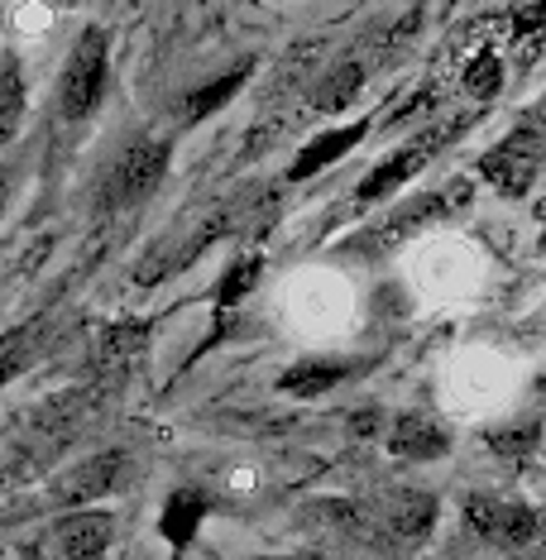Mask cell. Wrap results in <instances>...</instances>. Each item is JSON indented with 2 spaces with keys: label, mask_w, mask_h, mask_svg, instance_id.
<instances>
[{
  "label": "cell",
  "mask_w": 546,
  "mask_h": 560,
  "mask_svg": "<svg viewBox=\"0 0 546 560\" xmlns=\"http://www.w3.org/2000/svg\"><path fill=\"white\" fill-rule=\"evenodd\" d=\"M106 78H111L106 34L82 30L78 44H72V54H68V68H62V82H58V110L68 120L96 116L101 96H106Z\"/></svg>",
  "instance_id": "obj_1"
},
{
  "label": "cell",
  "mask_w": 546,
  "mask_h": 560,
  "mask_svg": "<svg viewBox=\"0 0 546 560\" xmlns=\"http://www.w3.org/2000/svg\"><path fill=\"white\" fill-rule=\"evenodd\" d=\"M173 149L163 139H139L116 159V168L106 173V207L111 211H130L139 201H149L159 192L163 173H169Z\"/></svg>",
  "instance_id": "obj_2"
},
{
  "label": "cell",
  "mask_w": 546,
  "mask_h": 560,
  "mask_svg": "<svg viewBox=\"0 0 546 560\" xmlns=\"http://www.w3.org/2000/svg\"><path fill=\"white\" fill-rule=\"evenodd\" d=\"M465 517L469 527L479 532L485 541L503 546V551H527L546 537V522L537 508L527 503H508V499H469L465 503Z\"/></svg>",
  "instance_id": "obj_3"
},
{
  "label": "cell",
  "mask_w": 546,
  "mask_h": 560,
  "mask_svg": "<svg viewBox=\"0 0 546 560\" xmlns=\"http://www.w3.org/2000/svg\"><path fill=\"white\" fill-rule=\"evenodd\" d=\"M542 163H546V135H537V130H527L523 125V130H513L503 144H493L479 168H485V177L499 187V192L523 197Z\"/></svg>",
  "instance_id": "obj_4"
},
{
  "label": "cell",
  "mask_w": 546,
  "mask_h": 560,
  "mask_svg": "<svg viewBox=\"0 0 546 560\" xmlns=\"http://www.w3.org/2000/svg\"><path fill=\"white\" fill-rule=\"evenodd\" d=\"M437 522V499L431 493H393L379 508H370L374 541L384 546H417Z\"/></svg>",
  "instance_id": "obj_5"
},
{
  "label": "cell",
  "mask_w": 546,
  "mask_h": 560,
  "mask_svg": "<svg viewBox=\"0 0 546 560\" xmlns=\"http://www.w3.org/2000/svg\"><path fill=\"white\" fill-rule=\"evenodd\" d=\"M441 144H446V130H427V135H417L413 144H403L398 154L384 159L370 177H364L360 187H355V201H384V197H393V192H398V187L408 183V177H413L417 168H422V163H427L431 154H437Z\"/></svg>",
  "instance_id": "obj_6"
},
{
  "label": "cell",
  "mask_w": 546,
  "mask_h": 560,
  "mask_svg": "<svg viewBox=\"0 0 546 560\" xmlns=\"http://www.w3.org/2000/svg\"><path fill=\"white\" fill-rule=\"evenodd\" d=\"M111 537H116V522H111V513H101V508H82V513L62 517L54 527L62 560H106Z\"/></svg>",
  "instance_id": "obj_7"
},
{
  "label": "cell",
  "mask_w": 546,
  "mask_h": 560,
  "mask_svg": "<svg viewBox=\"0 0 546 560\" xmlns=\"http://www.w3.org/2000/svg\"><path fill=\"white\" fill-rule=\"evenodd\" d=\"M125 455L120 451H106V455H92V460H82V465H72L68 475H58V483H54V503H92V499H101V493H111L120 483V475H125Z\"/></svg>",
  "instance_id": "obj_8"
},
{
  "label": "cell",
  "mask_w": 546,
  "mask_h": 560,
  "mask_svg": "<svg viewBox=\"0 0 546 560\" xmlns=\"http://www.w3.org/2000/svg\"><path fill=\"white\" fill-rule=\"evenodd\" d=\"M441 215H446V197H441V192H427V197H417L413 207H398L384 225H379V231H370L364 240H355V245H364V249H374V254H379V249H393V245H403L408 235L422 231V225L441 221Z\"/></svg>",
  "instance_id": "obj_9"
},
{
  "label": "cell",
  "mask_w": 546,
  "mask_h": 560,
  "mask_svg": "<svg viewBox=\"0 0 546 560\" xmlns=\"http://www.w3.org/2000/svg\"><path fill=\"white\" fill-rule=\"evenodd\" d=\"M370 135V120H355V125H340V130H326V135H316L307 149L293 159V168H288V177L293 183H307L312 173H322L326 163H336V159H346L360 139Z\"/></svg>",
  "instance_id": "obj_10"
},
{
  "label": "cell",
  "mask_w": 546,
  "mask_h": 560,
  "mask_svg": "<svg viewBox=\"0 0 546 560\" xmlns=\"http://www.w3.org/2000/svg\"><path fill=\"white\" fill-rule=\"evenodd\" d=\"M388 445H393V455H403V460H437V455L451 451V436L431 422V417L413 412V417H398V422H393Z\"/></svg>",
  "instance_id": "obj_11"
},
{
  "label": "cell",
  "mask_w": 546,
  "mask_h": 560,
  "mask_svg": "<svg viewBox=\"0 0 546 560\" xmlns=\"http://www.w3.org/2000/svg\"><path fill=\"white\" fill-rule=\"evenodd\" d=\"M207 493L201 489H177L169 503H163V537H169V546H177V551H183L187 541L197 537V527H201V517H207Z\"/></svg>",
  "instance_id": "obj_12"
},
{
  "label": "cell",
  "mask_w": 546,
  "mask_h": 560,
  "mask_svg": "<svg viewBox=\"0 0 546 560\" xmlns=\"http://www.w3.org/2000/svg\"><path fill=\"white\" fill-rule=\"evenodd\" d=\"M346 374L350 369L336 364V360H302V364H293L283 378H278V388H283L288 398H322V393L336 388Z\"/></svg>",
  "instance_id": "obj_13"
},
{
  "label": "cell",
  "mask_w": 546,
  "mask_h": 560,
  "mask_svg": "<svg viewBox=\"0 0 546 560\" xmlns=\"http://www.w3.org/2000/svg\"><path fill=\"white\" fill-rule=\"evenodd\" d=\"M39 350H44V322L5 330V336H0V384H10L15 374H24Z\"/></svg>",
  "instance_id": "obj_14"
},
{
  "label": "cell",
  "mask_w": 546,
  "mask_h": 560,
  "mask_svg": "<svg viewBox=\"0 0 546 560\" xmlns=\"http://www.w3.org/2000/svg\"><path fill=\"white\" fill-rule=\"evenodd\" d=\"M24 106H30V96H24V72L15 58H0V144H10L24 120Z\"/></svg>",
  "instance_id": "obj_15"
},
{
  "label": "cell",
  "mask_w": 546,
  "mask_h": 560,
  "mask_svg": "<svg viewBox=\"0 0 546 560\" xmlns=\"http://www.w3.org/2000/svg\"><path fill=\"white\" fill-rule=\"evenodd\" d=\"M245 82H249V62H245V68H235V72H225L221 82H211V86H197V92L183 101V120H187V125L207 120L211 110H221L225 101H231V96H235V92H240V86H245Z\"/></svg>",
  "instance_id": "obj_16"
},
{
  "label": "cell",
  "mask_w": 546,
  "mask_h": 560,
  "mask_svg": "<svg viewBox=\"0 0 546 560\" xmlns=\"http://www.w3.org/2000/svg\"><path fill=\"white\" fill-rule=\"evenodd\" d=\"M139 350H144V326L139 322H120L101 336V364L106 369H130L139 360Z\"/></svg>",
  "instance_id": "obj_17"
},
{
  "label": "cell",
  "mask_w": 546,
  "mask_h": 560,
  "mask_svg": "<svg viewBox=\"0 0 546 560\" xmlns=\"http://www.w3.org/2000/svg\"><path fill=\"white\" fill-rule=\"evenodd\" d=\"M461 86H465L469 96H479V101L499 96V86H503V62H499V54H493V48H479V54L465 62Z\"/></svg>",
  "instance_id": "obj_18"
},
{
  "label": "cell",
  "mask_w": 546,
  "mask_h": 560,
  "mask_svg": "<svg viewBox=\"0 0 546 560\" xmlns=\"http://www.w3.org/2000/svg\"><path fill=\"white\" fill-rule=\"evenodd\" d=\"M360 82H364V68H360V62H340L332 78L316 86V106H322V110H340L355 92H360Z\"/></svg>",
  "instance_id": "obj_19"
},
{
  "label": "cell",
  "mask_w": 546,
  "mask_h": 560,
  "mask_svg": "<svg viewBox=\"0 0 546 560\" xmlns=\"http://www.w3.org/2000/svg\"><path fill=\"white\" fill-rule=\"evenodd\" d=\"M259 273H264V259H254V254H249V259H235L231 269H225L221 283H216V302H221V307H231V302H240L254 283H259Z\"/></svg>",
  "instance_id": "obj_20"
},
{
  "label": "cell",
  "mask_w": 546,
  "mask_h": 560,
  "mask_svg": "<svg viewBox=\"0 0 546 560\" xmlns=\"http://www.w3.org/2000/svg\"><path fill=\"white\" fill-rule=\"evenodd\" d=\"M489 445H493V451H503V455H523V451H532V445H537V427H527V431H503V436H493Z\"/></svg>",
  "instance_id": "obj_21"
},
{
  "label": "cell",
  "mask_w": 546,
  "mask_h": 560,
  "mask_svg": "<svg viewBox=\"0 0 546 560\" xmlns=\"http://www.w3.org/2000/svg\"><path fill=\"white\" fill-rule=\"evenodd\" d=\"M5 201H10V173L0 168V211H5Z\"/></svg>",
  "instance_id": "obj_22"
},
{
  "label": "cell",
  "mask_w": 546,
  "mask_h": 560,
  "mask_svg": "<svg viewBox=\"0 0 546 560\" xmlns=\"http://www.w3.org/2000/svg\"><path fill=\"white\" fill-rule=\"evenodd\" d=\"M532 120H537V125H542V130H546V101H542V106H537V110H532Z\"/></svg>",
  "instance_id": "obj_23"
},
{
  "label": "cell",
  "mask_w": 546,
  "mask_h": 560,
  "mask_svg": "<svg viewBox=\"0 0 546 560\" xmlns=\"http://www.w3.org/2000/svg\"><path fill=\"white\" fill-rule=\"evenodd\" d=\"M269 560H322V556H269Z\"/></svg>",
  "instance_id": "obj_24"
},
{
  "label": "cell",
  "mask_w": 546,
  "mask_h": 560,
  "mask_svg": "<svg viewBox=\"0 0 546 560\" xmlns=\"http://www.w3.org/2000/svg\"><path fill=\"white\" fill-rule=\"evenodd\" d=\"M542 207H546V201H542ZM542 221H546V215H542Z\"/></svg>",
  "instance_id": "obj_25"
}]
</instances>
